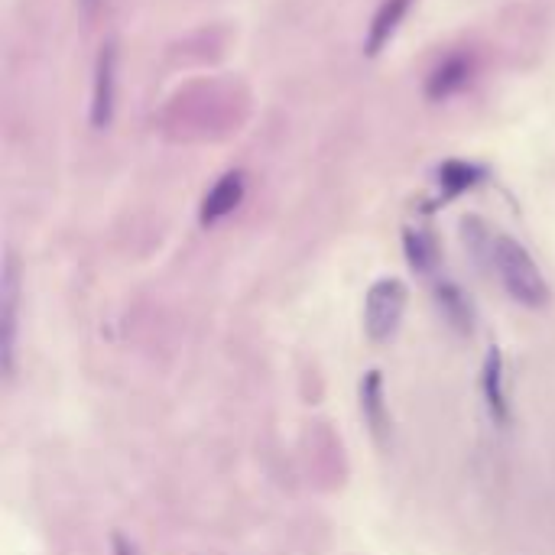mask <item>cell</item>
Listing matches in <instances>:
<instances>
[{"label": "cell", "instance_id": "6da1fadb", "mask_svg": "<svg viewBox=\"0 0 555 555\" xmlns=\"http://www.w3.org/2000/svg\"><path fill=\"white\" fill-rule=\"evenodd\" d=\"M494 273L500 276V283H504L510 299H517L520 306L543 309L549 302V283L543 280L536 260L530 257V250L507 234H497V241H494Z\"/></svg>", "mask_w": 555, "mask_h": 555}, {"label": "cell", "instance_id": "7a4b0ae2", "mask_svg": "<svg viewBox=\"0 0 555 555\" xmlns=\"http://www.w3.org/2000/svg\"><path fill=\"white\" fill-rule=\"evenodd\" d=\"M406 312V286L400 280H377L364 299V332L374 345H387L400 332Z\"/></svg>", "mask_w": 555, "mask_h": 555}, {"label": "cell", "instance_id": "3957f363", "mask_svg": "<svg viewBox=\"0 0 555 555\" xmlns=\"http://www.w3.org/2000/svg\"><path fill=\"white\" fill-rule=\"evenodd\" d=\"M17 309H20V267L17 257H7L0 280V364L13 377V351H17Z\"/></svg>", "mask_w": 555, "mask_h": 555}, {"label": "cell", "instance_id": "277c9868", "mask_svg": "<svg viewBox=\"0 0 555 555\" xmlns=\"http://www.w3.org/2000/svg\"><path fill=\"white\" fill-rule=\"evenodd\" d=\"M114 95H117V46L104 43L95 62V91H91V127L108 130L114 121Z\"/></svg>", "mask_w": 555, "mask_h": 555}, {"label": "cell", "instance_id": "5b68a950", "mask_svg": "<svg viewBox=\"0 0 555 555\" xmlns=\"http://www.w3.org/2000/svg\"><path fill=\"white\" fill-rule=\"evenodd\" d=\"M481 393H484V406H487V413H491V419L500 422V426H507L510 406H507V390H504V354H500L497 345H491L484 354Z\"/></svg>", "mask_w": 555, "mask_h": 555}, {"label": "cell", "instance_id": "8992f818", "mask_svg": "<svg viewBox=\"0 0 555 555\" xmlns=\"http://www.w3.org/2000/svg\"><path fill=\"white\" fill-rule=\"evenodd\" d=\"M361 413L370 435L387 445L390 439V413H387V396H383V374L380 370H367L361 377Z\"/></svg>", "mask_w": 555, "mask_h": 555}, {"label": "cell", "instance_id": "52a82bcc", "mask_svg": "<svg viewBox=\"0 0 555 555\" xmlns=\"http://www.w3.org/2000/svg\"><path fill=\"white\" fill-rule=\"evenodd\" d=\"M435 306H439L442 319L455 328L458 335H471L474 322H478V312H474V302L468 299V293L452 280H442L435 286Z\"/></svg>", "mask_w": 555, "mask_h": 555}, {"label": "cell", "instance_id": "ba28073f", "mask_svg": "<svg viewBox=\"0 0 555 555\" xmlns=\"http://www.w3.org/2000/svg\"><path fill=\"white\" fill-rule=\"evenodd\" d=\"M244 202V173H224L215 185L208 189L202 202V224H218L221 218H228L231 211Z\"/></svg>", "mask_w": 555, "mask_h": 555}, {"label": "cell", "instance_id": "9c48e42d", "mask_svg": "<svg viewBox=\"0 0 555 555\" xmlns=\"http://www.w3.org/2000/svg\"><path fill=\"white\" fill-rule=\"evenodd\" d=\"M409 4H413V0H383L380 4V10L374 13V23H370L367 43H364V52L370 59L380 56L383 46L390 43L396 30H400V20L406 17Z\"/></svg>", "mask_w": 555, "mask_h": 555}, {"label": "cell", "instance_id": "30bf717a", "mask_svg": "<svg viewBox=\"0 0 555 555\" xmlns=\"http://www.w3.org/2000/svg\"><path fill=\"white\" fill-rule=\"evenodd\" d=\"M403 254L409 260V267L416 273H432L439 267V244L426 228H406L403 231Z\"/></svg>", "mask_w": 555, "mask_h": 555}, {"label": "cell", "instance_id": "8fae6325", "mask_svg": "<svg viewBox=\"0 0 555 555\" xmlns=\"http://www.w3.org/2000/svg\"><path fill=\"white\" fill-rule=\"evenodd\" d=\"M465 82H468V62L461 56H452V59H445L439 69L429 75L426 98L429 101H445V98H452Z\"/></svg>", "mask_w": 555, "mask_h": 555}, {"label": "cell", "instance_id": "7c38bea8", "mask_svg": "<svg viewBox=\"0 0 555 555\" xmlns=\"http://www.w3.org/2000/svg\"><path fill=\"white\" fill-rule=\"evenodd\" d=\"M461 237H465V247L471 250V257L481 263V267H494V241L497 237L484 228L481 218L468 215L461 221Z\"/></svg>", "mask_w": 555, "mask_h": 555}, {"label": "cell", "instance_id": "4fadbf2b", "mask_svg": "<svg viewBox=\"0 0 555 555\" xmlns=\"http://www.w3.org/2000/svg\"><path fill=\"white\" fill-rule=\"evenodd\" d=\"M484 176L481 166H471V163H458V160H448L439 169V182H442V195L445 198H455L461 192H468L471 185H478Z\"/></svg>", "mask_w": 555, "mask_h": 555}, {"label": "cell", "instance_id": "5bb4252c", "mask_svg": "<svg viewBox=\"0 0 555 555\" xmlns=\"http://www.w3.org/2000/svg\"><path fill=\"white\" fill-rule=\"evenodd\" d=\"M111 546H114V555H137V549L130 546L121 533H114V536H111Z\"/></svg>", "mask_w": 555, "mask_h": 555}, {"label": "cell", "instance_id": "9a60e30c", "mask_svg": "<svg viewBox=\"0 0 555 555\" xmlns=\"http://www.w3.org/2000/svg\"><path fill=\"white\" fill-rule=\"evenodd\" d=\"M85 4H95V0H85Z\"/></svg>", "mask_w": 555, "mask_h": 555}]
</instances>
